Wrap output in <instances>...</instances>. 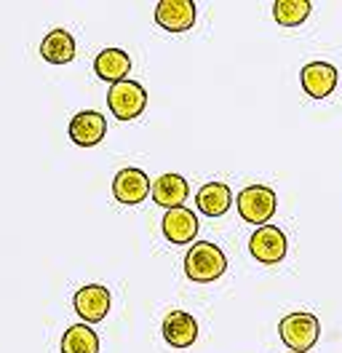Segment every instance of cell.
<instances>
[{"instance_id":"obj_16","label":"cell","mask_w":342,"mask_h":353,"mask_svg":"<svg viewBox=\"0 0 342 353\" xmlns=\"http://www.w3.org/2000/svg\"><path fill=\"white\" fill-rule=\"evenodd\" d=\"M41 57L51 65H67L75 59V38L67 30H51L41 43Z\"/></svg>"},{"instance_id":"obj_11","label":"cell","mask_w":342,"mask_h":353,"mask_svg":"<svg viewBox=\"0 0 342 353\" xmlns=\"http://www.w3.org/2000/svg\"><path fill=\"white\" fill-rule=\"evenodd\" d=\"M163 337L171 348H190L198 340V321L188 310H171L163 319Z\"/></svg>"},{"instance_id":"obj_3","label":"cell","mask_w":342,"mask_h":353,"mask_svg":"<svg viewBox=\"0 0 342 353\" xmlns=\"http://www.w3.org/2000/svg\"><path fill=\"white\" fill-rule=\"evenodd\" d=\"M107 108L118 121H134L148 108V91L137 81H121L107 91Z\"/></svg>"},{"instance_id":"obj_4","label":"cell","mask_w":342,"mask_h":353,"mask_svg":"<svg viewBox=\"0 0 342 353\" xmlns=\"http://www.w3.org/2000/svg\"><path fill=\"white\" fill-rule=\"evenodd\" d=\"M238 214L243 217L246 222H252V225H268V220L276 214V193L270 190V188H265V185H249V188H243L241 193H238Z\"/></svg>"},{"instance_id":"obj_10","label":"cell","mask_w":342,"mask_h":353,"mask_svg":"<svg viewBox=\"0 0 342 353\" xmlns=\"http://www.w3.org/2000/svg\"><path fill=\"white\" fill-rule=\"evenodd\" d=\"M72 305H75V313L83 319L86 324H99L110 310V292L99 284H88V287L78 289Z\"/></svg>"},{"instance_id":"obj_14","label":"cell","mask_w":342,"mask_h":353,"mask_svg":"<svg viewBox=\"0 0 342 353\" xmlns=\"http://www.w3.org/2000/svg\"><path fill=\"white\" fill-rule=\"evenodd\" d=\"M94 72L102 81H110L115 86V83L126 81V75L131 72V59H128L126 51H121V48H105L94 59Z\"/></svg>"},{"instance_id":"obj_5","label":"cell","mask_w":342,"mask_h":353,"mask_svg":"<svg viewBox=\"0 0 342 353\" xmlns=\"http://www.w3.org/2000/svg\"><path fill=\"white\" fill-rule=\"evenodd\" d=\"M249 252L252 257L265 265H276L286 257V236L276 225H262L256 228L249 239Z\"/></svg>"},{"instance_id":"obj_12","label":"cell","mask_w":342,"mask_h":353,"mask_svg":"<svg viewBox=\"0 0 342 353\" xmlns=\"http://www.w3.org/2000/svg\"><path fill=\"white\" fill-rule=\"evenodd\" d=\"M163 236L171 243H179V246L190 243L198 236V217L192 214L190 209H185V206L169 209L163 214Z\"/></svg>"},{"instance_id":"obj_19","label":"cell","mask_w":342,"mask_h":353,"mask_svg":"<svg viewBox=\"0 0 342 353\" xmlns=\"http://www.w3.org/2000/svg\"><path fill=\"white\" fill-rule=\"evenodd\" d=\"M289 353H294V351H289Z\"/></svg>"},{"instance_id":"obj_9","label":"cell","mask_w":342,"mask_h":353,"mask_svg":"<svg viewBox=\"0 0 342 353\" xmlns=\"http://www.w3.org/2000/svg\"><path fill=\"white\" fill-rule=\"evenodd\" d=\"M155 22L169 32H185L195 24V3L192 0H161L155 6Z\"/></svg>"},{"instance_id":"obj_13","label":"cell","mask_w":342,"mask_h":353,"mask_svg":"<svg viewBox=\"0 0 342 353\" xmlns=\"http://www.w3.org/2000/svg\"><path fill=\"white\" fill-rule=\"evenodd\" d=\"M190 196V185L182 174H163L152 182V201L163 209H177Z\"/></svg>"},{"instance_id":"obj_18","label":"cell","mask_w":342,"mask_h":353,"mask_svg":"<svg viewBox=\"0 0 342 353\" xmlns=\"http://www.w3.org/2000/svg\"><path fill=\"white\" fill-rule=\"evenodd\" d=\"M313 11V3L310 0H276L273 3V17L278 24L283 27H297L302 24Z\"/></svg>"},{"instance_id":"obj_2","label":"cell","mask_w":342,"mask_h":353,"mask_svg":"<svg viewBox=\"0 0 342 353\" xmlns=\"http://www.w3.org/2000/svg\"><path fill=\"white\" fill-rule=\"evenodd\" d=\"M278 334L294 353H305L319 343L321 324L313 313H289L281 319Z\"/></svg>"},{"instance_id":"obj_6","label":"cell","mask_w":342,"mask_h":353,"mask_svg":"<svg viewBox=\"0 0 342 353\" xmlns=\"http://www.w3.org/2000/svg\"><path fill=\"white\" fill-rule=\"evenodd\" d=\"M152 193V185H150V176L137 169V166H128V169H121L115 179H112V196L115 201L126 203V206H137L148 199Z\"/></svg>"},{"instance_id":"obj_7","label":"cell","mask_w":342,"mask_h":353,"mask_svg":"<svg viewBox=\"0 0 342 353\" xmlns=\"http://www.w3.org/2000/svg\"><path fill=\"white\" fill-rule=\"evenodd\" d=\"M299 81H302V88H305L308 97H313V99H326V97L337 88L340 75H337V67L329 65V62H310V65L302 67Z\"/></svg>"},{"instance_id":"obj_17","label":"cell","mask_w":342,"mask_h":353,"mask_svg":"<svg viewBox=\"0 0 342 353\" xmlns=\"http://www.w3.org/2000/svg\"><path fill=\"white\" fill-rule=\"evenodd\" d=\"M62 353H99V337L88 324H75L64 332Z\"/></svg>"},{"instance_id":"obj_15","label":"cell","mask_w":342,"mask_h":353,"mask_svg":"<svg viewBox=\"0 0 342 353\" xmlns=\"http://www.w3.org/2000/svg\"><path fill=\"white\" fill-rule=\"evenodd\" d=\"M195 203L206 217H222L233 203V193H230V188L225 182H209V185H203L198 190Z\"/></svg>"},{"instance_id":"obj_8","label":"cell","mask_w":342,"mask_h":353,"mask_svg":"<svg viewBox=\"0 0 342 353\" xmlns=\"http://www.w3.org/2000/svg\"><path fill=\"white\" fill-rule=\"evenodd\" d=\"M105 134H107V121L105 115L97 110L78 112L70 121V139L78 148H94V145H99L105 139Z\"/></svg>"},{"instance_id":"obj_1","label":"cell","mask_w":342,"mask_h":353,"mask_svg":"<svg viewBox=\"0 0 342 353\" xmlns=\"http://www.w3.org/2000/svg\"><path fill=\"white\" fill-rule=\"evenodd\" d=\"M228 270V257L225 252L212 241H198L190 246L185 254V273L195 284H209L217 281Z\"/></svg>"}]
</instances>
